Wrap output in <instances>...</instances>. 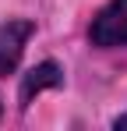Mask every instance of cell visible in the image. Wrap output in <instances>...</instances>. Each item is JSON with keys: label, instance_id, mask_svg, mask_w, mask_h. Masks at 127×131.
Wrapping results in <instances>:
<instances>
[{"label": "cell", "instance_id": "obj_3", "mask_svg": "<svg viewBox=\"0 0 127 131\" xmlns=\"http://www.w3.org/2000/svg\"><path fill=\"white\" fill-rule=\"evenodd\" d=\"M64 82V71L60 64H53V60H42V64H35L25 78H21V89H18V99L21 106H32V99L39 96V92H46V89H57Z\"/></svg>", "mask_w": 127, "mask_h": 131}, {"label": "cell", "instance_id": "obj_4", "mask_svg": "<svg viewBox=\"0 0 127 131\" xmlns=\"http://www.w3.org/2000/svg\"><path fill=\"white\" fill-rule=\"evenodd\" d=\"M117 131H127V113H124V117H117Z\"/></svg>", "mask_w": 127, "mask_h": 131}, {"label": "cell", "instance_id": "obj_1", "mask_svg": "<svg viewBox=\"0 0 127 131\" xmlns=\"http://www.w3.org/2000/svg\"><path fill=\"white\" fill-rule=\"evenodd\" d=\"M88 36H92V43L103 46V50L127 46V0H109L103 11L95 14Z\"/></svg>", "mask_w": 127, "mask_h": 131}, {"label": "cell", "instance_id": "obj_2", "mask_svg": "<svg viewBox=\"0 0 127 131\" xmlns=\"http://www.w3.org/2000/svg\"><path fill=\"white\" fill-rule=\"evenodd\" d=\"M35 32V21L28 18H7L0 25V78H7L14 67L21 64V53Z\"/></svg>", "mask_w": 127, "mask_h": 131}]
</instances>
